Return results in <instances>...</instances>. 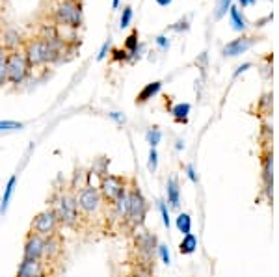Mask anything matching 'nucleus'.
I'll return each mask as SVG.
<instances>
[{"label": "nucleus", "instance_id": "obj_1", "mask_svg": "<svg viewBox=\"0 0 279 277\" xmlns=\"http://www.w3.org/2000/svg\"><path fill=\"white\" fill-rule=\"evenodd\" d=\"M56 216H58L60 223H64L67 227H76L80 222L78 216V207H76V192L67 186V188H56L50 196V207Z\"/></svg>", "mask_w": 279, "mask_h": 277}, {"label": "nucleus", "instance_id": "obj_2", "mask_svg": "<svg viewBox=\"0 0 279 277\" xmlns=\"http://www.w3.org/2000/svg\"><path fill=\"white\" fill-rule=\"evenodd\" d=\"M76 207H78V216L82 220H93L108 207L102 199L101 192L97 186L86 184L76 192Z\"/></svg>", "mask_w": 279, "mask_h": 277}, {"label": "nucleus", "instance_id": "obj_3", "mask_svg": "<svg viewBox=\"0 0 279 277\" xmlns=\"http://www.w3.org/2000/svg\"><path fill=\"white\" fill-rule=\"evenodd\" d=\"M147 216V201L140 192V186L134 182V179L129 180V212H127V220L125 223L130 229L142 227Z\"/></svg>", "mask_w": 279, "mask_h": 277}, {"label": "nucleus", "instance_id": "obj_4", "mask_svg": "<svg viewBox=\"0 0 279 277\" xmlns=\"http://www.w3.org/2000/svg\"><path fill=\"white\" fill-rule=\"evenodd\" d=\"M54 21L56 24L78 28L82 24V4L75 0H58L54 4Z\"/></svg>", "mask_w": 279, "mask_h": 277}, {"label": "nucleus", "instance_id": "obj_5", "mask_svg": "<svg viewBox=\"0 0 279 277\" xmlns=\"http://www.w3.org/2000/svg\"><path fill=\"white\" fill-rule=\"evenodd\" d=\"M129 186V179H125L121 175H102L101 177V182H99V192H101L102 199L106 203L108 207H112L114 203L118 201L119 197L123 196L125 190Z\"/></svg>", "mask_w": 279, "mask_h": 277}, {"label": "nucleus", "instance_id": "obj_6", "mask_svg": "<svg viewBox=\"0 0 279 277\" xmlns=\"http://www.w3.org/2000/svg\"><path fill=\"white\" fill-rule=\"evenodd\" d=\"M6 64H8V82L11 84H22L26 80L28 73H30V66L26 61V56L22 50H11L6 54Z\"/></svg>", "mask_w": 279, "mask_h": 277}, {"label": "nucleus", "instance_id": "obj_7", "mask_svg": "<svg viewBox=\"0 0 279 277\" xmlns=\"http://www.w3.org/2000/svg\"><path fill=\"white\" fill-rule=\"evenodd\" d=\"M62 225L56 216V212L52 208H45L43 212H39L38 216L32 220V225H30V233L39 234V236H50V234L58 233V227Z\"/></svg>", "mask_w": 279, "mask_h": 277}, {"label": "nucleus", "instance_id": "obj_8", "mask_svg": "<svg viewBox=\"0 0 279 277\" xmlns=\"http://www.w3.org/2000/svg\"><path fill=\"white\" fill-rule=\"evenodd\" d=\"M47 262L43 259H22L17 277H45Z\"/></svg>", "mask_w": 279, "mask_h": 277}, {"label": "nucleus", "instance_id": "obj_9", "mask_svg": "<svg viewBox=\"0 0 279 277\" xmlns=\"http://www.w3.org/2000/svg\"><path fill=\"white\" fill-rule=\"evenodd\" d=\"M155 244H156V238L151 233H147V231H140V233L136 234V248H138V253L144 257L147 262H151V259H153Z\"/></svg>", "mask_w": 279, "mask_h": 277}, {"label": "nucleus", "instance_id": "obj_10", "mask_svg": "<svg viewBox=\"0 0 279 277\" xmlns=\"http://www.w3.org/2000/svg\"><path fill=\"white\" fill-rule=\"evenodd\" d=\"M60 255H62V238H60L58 233H54V234H50V236L45 238L43 255H41V259L48 264V262L56 261Z\"/></svg>", "mask_w": 279, "mask_h": 277}, {"label": "nucleus", "instance_id": "obj_11", "mask_svg": "<svg viewBox=\"0 0 279 277\" xmlns=\"http://www.w3.org/2000/svg\"><path fill=\"white\" fill-rule=\"evenodd\" d=\"M43 236L28 231L26 240H24V259H41V255H43Z\"/></svg>", "mask_w": 279, "mask_h": 277}, {"label": "nucleus", "instance_id": "obj_12", "mask_svg": "<svg viewBox=\"0 0 279 277\" xmlns=\"http://www.w3.org/2000/svg\"><path fill=\"white\" fill-rule=\"evenodd\" d=\"M252 45H253L252 38L235 39V41H231V43H227L226 47H224V56H238L242 54V52H246Z\"/></svg>", "mask_w": 279, "mask_h": 277}, {"label": "nucleus", "instance_id": "obj_13", "mask_svg": "<svg viewBox=\"0 0 279 277\" xmlns=\"http://www.w3.org/2000/svg\"><path fill=\"white\" fill-rule=\"evenodd\" d=\"M160 87H162V82H151V84H147V86H145L144 89L136 95V104L147 103L149 99H153L156 93L160 91Z\"/></svg>", "mask_w": 279, "mask_h": 277}, {"label": "nucleus", "instance_id": "obj_14", "mask_svg": "<svg viewBox=\"0 0 279 277\" xmlns=\"http://www.w3.org/2000/svg\"><path fill=\"white\" fill-rule=\"evenodd\" d=\"M0 43H2L6 52L19 50V47H21V38H19V34H17L15 30H8V32H4V38H2Z\"/></svg>", "mask_w": 279, "mask_h": 277}, {"label": "nucleus", "instance_id": "obj_15", "mask_svg": "<svg viewBox=\"0 0 279 277\" xmlns=\"http://www.w3.org/2000/svg\"><path fill=\"white\" fill-rule=\"evenodd\" d=\"M196 250H198V238H196L192 233L184 234L183 240H181V244H179V251H181V255H192Z\"/></svg>", "mask_w": 279, "mask_h": 277}, {"label": "nucleus", "instance_id": "obj_16", "mask_svg": "<svg viewBox=\"0 0 279 277\" xmlns=\"http://www.w3.org/2000/svg\"><path fill=\"white\" fill-rule=\"evenodd\" d=\"M168 203L172 205L173 208L179 207V182L175 177H172V179L168 180Z\"/></svg>", "mask_w": 279, "mask_h": 277}, {"label": "nucleus", "instance_id": "obj_17", "mask_svg": "<svg viewBox=\"0 0 279 277\" xmlns=\"http://www.w3.org/2000/svg\"><path fill=\"white\" fill-rule=\"evenodd\" d=\"M15 184H17V177L13 175V177H10V180H8L6 190H4V196H2V199H0V212H2V214H4L6 208H8V205H10L11 194H13V188H15Z\"/></svg>", "mask_w": 279, "mask_h": 277}, {"label": "nucleus", "instance_id": "obj_18", "mask_svg": "<svg viewBox=\"0 0 279 277\" xmlns=\"http://www.w3.org/2000/svg\"><path fill=\"white\" fill-rule=\"evenodd\" d=\"M229 17H231V24L235 30H238V32H242L244 28H246V21H244V17L240 15V11L236 10V8H229Z\"/></svg>", "mask_w": 279, "mask_h": 277}, {"label": "nucleus", "instance_id": "obj_19", "mask_svg": "<svg viewBox=\"0 0 279 277\" xmlns=\"http://www.w3.org/2000/svg\"><path fill=\"white\" fill-rule=\"evenodd\" d=\"M177 229L183 234H190V231H192V218H190V214H186V212L179 214V218H177Z\"/></svg>", "mask_w": 279, "mask_h": 277}, {"label": "nucleus", "instance_id": "obj_20", "mask_svg": "<svg viewBox=\"0 0 279 277\" xmlns=\"http://www.w3.org/2000/svg\"><path fill=\"white\" fill-rule=\"evenodd\" d=\"M172 112H173V115H175V119H177V121H186L188 114H190V104H188V103L177 104V106H175Z\"/></svg>", "mask_w": 279, "mask_h": 277}, {"label": "nucleus", "instance_id": "obj_21", "mask_svg": "<svg viewBox=\"0 0 279 277\" xmlns=\"http://www.w3.org/2000/svg\"><path fill=\"white\" fill-rule=\"evenodd\" d=\"M127 52H136V49H138V30H132L130 32V36L127 38V41H125V47H123Z\"/></svg>", "mask_w": 279, "mask_h": 277}, {"label": "nucleus", "instance_id": "obj_22", "mask_svg": "<svg viewBox=\"0 0 279 277\" xmlns=\"http://www.w3.org/2000/svg\"><path fill=\"white\" fill-rule=\"evenodd\" d=\"M21 129H24L22 123H17V121H0V132L21 131Z\"/></svg>", "mask_w": 279, "mask_h": 277}, {"label": "nucleus", "instance_id": "obj_23", "mask_svg": "<svg viewBox=\"0 0 279 277\" xmlns=\"http://www.w3.org/2000/svg\"><path fill=\"white\" fill-rule=\"evenodd\" d=\"M264 180H266V190L270 192V186H272V157H266V160H264Z\"/></svg>", "mask_w": 279, "mask_h": 277}, {"label": "nucleus", "instance_id": "obj_24", "mask_svg": "<svg viewBox=\"0 0 279 277\" xmlns=\"http://www.w3.org/2000/svg\"><path fill=\"white\" fill-rule=\"evenodd\" d=\"M160 138H162V134H160V131H158V129H151V131L147 132V141H149L151 147L158 145V143H160Z\"/></svg>", "mask_w": 279, "mask_h": 277}, {"label": "nucleus", "instance_id": "obj_25", "mask_svg": "<svg viewBox=\"0 0 279 277\" xmlns=\"http://www.w3.org/2000/svg\"><path fill=\"white\" fill-rule=\"evenodd\" d=\"M231 2L233 0H220L218 2V8H216V19H220L227 13V10L231 8Z\"/></svg>", "mask_w": 279, "mask_h": 277}, {"label": "nucleus", "instance_id": "obj_26", "mask_svg": "<svg viewBox=\"0 0 279 277\" xmlns=\"http://www.w3.org/2000/svg\"><path fill=\"white\" fill-rule=\"evenodd\" d=\"M130 19H132V8L130 6H125L123 8V13H121V28H127L130 24Z\"/></svg>", "mask_w": 279, "mask_h": 277}, {"label": "nucleus", "instance_id": "obj_27", "mask_svg": "<svg viewBox=\"0 0 279 277\" xmlns=\"http://www.w3.org/2000/svg\"><path fill=\"white\" fill-rule=\"evenodd\" d=\"M156 164H158V155H156V149H155V147H151L149 164H147V168H149L151 173H155V171H156Z\"/></svg>", "mask_w": 279, "mask_h": 277}, {"label": "nucleus", "instance_id": "obj_28", "mask_svg": "<svg viewBox=\"0 0 279 277\" xmlns=\"http://www.w3.org/2000/svg\"><path fill=\"white\" fill-rule=\"evenodd\" d=\"M8 82V64H6V58L0 60V86H4Z\"/></svg>", "mask_w": 279, "mask_h": 277}, {"label": "nucleus", "instance_id": "obj_29", "mask_svg": "<svg viewBox=\"0 0 279 277\" xmlns=\"http://www.w3.org/2000/svg\"><path fill=\"white\" fill-rule=\"evenodd\" d=\"M158 251H160V257H162V262L164 264H170L172 262V259H170V251H168V245H164V244H160L158 245Z\"/></svg>", "mask_w": 279, "mask_h": 277}, {"label": "nucleus", "instance_id": "obj_30", "mask_svg": "<svg viewBox=\"0 0 279 277\" xmlns=\"http://www.w3.org/2000/svg\"><path fill=\"white\" fill-rule=\"evenodd\" d=\"M112 54H114V60L116 61H121V60H127V58H129V56H127V50L125 49H116Z\"/></svg>", "mask_w": 279, "mask_h": 277}, {"label": "nucleus", "instance_id": "obj_31", "mask_svg": "<svg viewBox=\"0 0 279 277\" xmlns=\"http://www.w3.org/2000/svg\"><path fill=\"white\" fill-rule=\"evenodd\" d=\"M160 214H162V222H164V225L170 227V214H168V208L164 203H160Z\"/></svg>", "mask_w": 279, "mask_h": 277}, {"label": "nucleus", "instance_id": "obj_32", "mask_svg": "<svg viewBox=\"0 0 279 277\" xmlns=\"http://www.w3.org/2000/svg\"><path fill=\"white\" fill-rule=\"evenodd\" d=\"M106 52H108V41L101 47V50H99V56H97V60H102V58L106 56Z\"/></svg>", "mask_w": 279, "mask_h": 277}, {"label": "nucleus", "instance_id": "obj_33", "mask_svg": "<svg viewBox=\"0 0 279 277\" xmlns=\"http://www.w3.org/2000/svg\"><path fill=\"white\" fill-rule=\"evenodd\" d=\"M156 43L160 45L162 49H168V45H170V43H168V39L164 38V36H160V38H156Z\"/></svg>", "mask_w": 279, "mask_h": 277}, {"label": "nucleus", "instance_id": "obj_34", "mask_svg": "<svg viewBox=\"0 0 279 277\" xmlns=\"http://www.w3.org/2000/svg\"><path fill=\"white\" fill-rule=\"evenodd\" d=\"M110 117H112V119H116V121H119V123H123V121H125V115H121L119 112H112V114H110Z\"/></svg>", "mask_w": 279, "mask_h": 277}, {"label": "nucleus", "instance_id": "obj_35", "mask_svg": "<svg viewBox=\"0 0 279 277\" xmlns=\"http://www.w3.org/2000/svg\"><path fill=\"white\" fill-rule=\"evenodd\" d=\"M186 171H188V177H190V179H192L193 182H198V177H196V173H193V168H192V166H188Z\"/></svg>", "mask_w": 279, "mask_h": 277}, {"label": "nucleus", "instance_id": "obj_36", "mask_svg": "<svg viewBox=\"0 0 279 277\" xmlns=\"http://www.w3.org/2000/svg\"><path fill=\"white\" fill-rule=\"evenodd\" d=\"M249 67H252V64H246V66H240V67H238V71H236V73H235V76H238V73H242V71L249 69Z\"/></svg>", "mask_w": 279, "mask_h": 277}, {"label": "nucleus", "instance_id": "obj_37", "mask_svg": "<svg viewBox=\"0 0 279 277\" xmlns=\"http://www.w3.org/2000/svg\"><path fill=\"white\" fill-rule=\"evenodd\" d=\"M156 4L158 6H170L172 4V0H156Z\"/></svg>", "mask_w": 279, "mask_h": 277}, {"label": "nucleus", "instance_id": "obj_38", "mask_svg": "<svg viewBox=\"0 0 279 277\" xmlns=\"http://www.w3.org/2000/svg\"><path fill=\"white\" fill-rule=\"evenodd\" d=\"M240 4L242 6H252V4H255V0H240Z\"/></svg>", "mask_w": 279, "mask_h": 277}, {"label": "nucleus", "instance_id": "obj_39", "mask_svg": "<svg viewBox=\"0 0 279 277\" xmlns=\"http://www.w3.org/2000/svg\"><path fill=\"white\" fill-rule=\"evenodd\" d=\"M6 54H8V52H6L4 47H2V43H0V60H2V58H6Z\"/></svg>", "mask_w": 279, "mask_h": 277}, {"label": "nucleus", "instance_id": "obj_40", "mask_svg": "<svg viewBox=\"0 0 279 277\" xmlns=\"http://www.w3.org/2000/svg\"><path fill=\"white\" fill-rule=\"evenodd\" d=\"M118 6H119V0H114V2H112V8H114V10H116Z\"/></svg>", "mask_w": 279, "mask_h": 277}, {"label": "nucleus", "instance_id": "obj_41", "mask_svg": "<svg viewBox=\"0 0 279 277\" xmlns=\"http://www.w3.org/2000/svg\"><path fill=\"white\" fill-rule=\"evenodd\" d=\"M75 2H78V4H82V0H75Z\"/></svg>", "mask_w": 279, "mask_h": 277}]
</instances>
